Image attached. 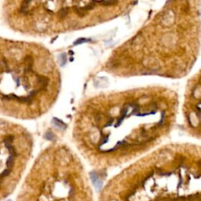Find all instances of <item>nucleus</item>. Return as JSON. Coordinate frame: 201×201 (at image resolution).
Returning <instances> with one entry per match:
<instances>
[{
	"label": "nucleus",
	"instance_id": "1",
	"mask_svg": "<svg viewBox=\"0 0 201 201\" xmlns=\"http://www.w3.org/2000/svg\"><path fill=\"white\" fill-rule=\"evenodd\" d=\"M48 61L38 45L0 35V116L27 120L43 112Z\"/></svg>",
	"mask_w": 201,
	"mask_h": 201
},
{
	"label": "nucleus",
	"instance_id": "2",
	"mask_svg": "<svg viewBox=\"0 0 201 201\" xmlns=\"http://www.w3.org/2000/svg\"><path fill=\"white\" fill-rule=\"evenodd\" d=\"M32 147V137L25 128L0 117V191H7L17 182Z\"/></svg>",
	"mask_w": 201,
	"mask_h": 201
}]
</instances>
